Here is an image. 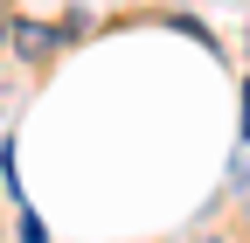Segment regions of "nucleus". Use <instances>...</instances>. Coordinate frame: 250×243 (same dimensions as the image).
Here are the masks:
<instances>
[{"label":"nucleus","instance_id":"1","mask_svg":"<svg viewBox=\"0 0 250 243\" xmlns=\"http://www.w3.org/2000/svg\"><path fill=\"white\" fill-rule=\"evenodd\" d=\"M14 49L28 56V63H49V49H56V35H49L42 21H21V28H14Z\"/></svg>","mask_w":250,"mask_h":243},{"label":"nucleus","instance_id":"2","mask_svg":"<svg viewBox=\"0 0 250 243\" xmlns=\"http://www.w3.org/2000/svg\"><path fill=\"white\" fill-rule=\"evenodd\" d=\"M243 139H250V77H243Z\"/></svg>","mask_w":250,"mask_h":243}]
</instances>
